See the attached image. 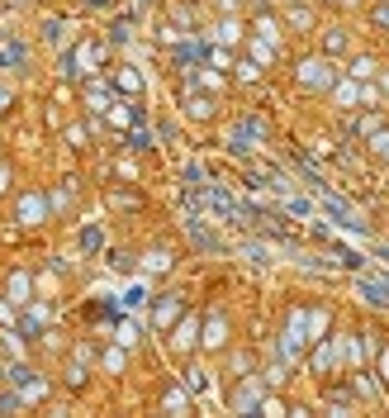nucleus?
<instances>
[{
    "mask_svg": "<svg viewBox=\"0 0 389 418\" xmlns=\"http://www.w3.org/2000/svg\"><path fill=\"white\" fill-rule=\"evenodd\" d=\"M375 24H385V29H389V5H385V10H375Z\"/></svg>",
    "mask_w": 389,
    "mask_h": 418,
    "instance_id": "f257e3e1",
    "label": "nucleus"
}]
</instances>
